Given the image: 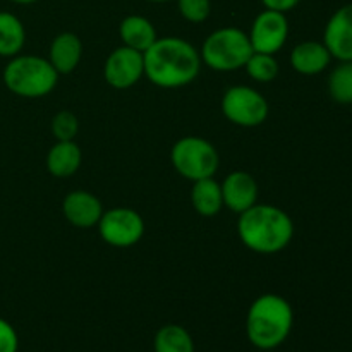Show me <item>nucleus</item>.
Masks as SVG:
<instances>
[{"mask_svg":"<svg viewBox=\"0 0 352 352\" xmlns=\"http://www.w3.org/2000/svg\"><path fill=\"white\" fill-rule=\"evenodd\" d=\"M143 57L144 76L164 89L191 85L198 78L203 64L199 52L188 40L179 36L157 38Z\"/></svg>","mask_w":352,"mask_h":352,"instance_id":"nucleus-1","label":"nucleus"},{"mask_svg":"<svg viewBox=\"0 0 352 352\" xmlns=\"http://www.w3.org/2000/svg\"><path fill=\"white\" fill-rule=\"evenodd\" d=\"M237 234L248 250L258 254H275L284 251L294 237V222L287 212L274 205L256 203L239 213Z\"/></svg>","mask_w":352,"mask_h":352,"instance_id":"nucleus-2","label":"nucleus"},{"mask_svg":"<svg viewBox=\"0 0 352 352\" xmlns=\"http://www.w3.org/2000/svg\"><path fill=\"white\" fill-rule=\"evenodd\" d=\"M294 327V309L278 294H263L251 302L246 315L248 340L260 351L277 349Z\"/></svg>","mask_w":352,"mask_h":352,"instance_id":"nucleus-3","label":"nucleus"},{"mask_svg":"<svg viewBox=\"0 0 352 352\" xmlns=\"http://www.w3.org/2000/svg\"><path fill=\"white\" fill-rule=\"evenodd\" d=\"M58 72L50 60L38 55H16L3 67L6 88L21 98H41L50 95L58 82Z\"/></svg>","mask_w":352,"mask_h":352,"instance_id":"nucleus-4","label":"nucleus"},{"mask_svg":"<svg viewBox=\"0 0 352 352\" xmlns=\"http://www.w3.org/2000/svg\"><path fill=\"white\" fill-rule=\"evenodd\" d=\"M253 47L248 33L234 26L220 28L203 41L201 62L217 72H234L244 69Z\"/></svg>","mask_w":352,"mask_h":352,"instance_id":"nucleus-5","label":"nucleus"},{"mask_svg":"<svg viewBox=\"0 0 352 352\" xmlns=\"http://www.w3.org/2000/svg\"><path fill=\"white\" fill-rule=\"evenodd\" d=\"M170 162L175 172L188 181L213 177L219 170L220 157L208 140L199 136H186L175 141L170 150Z\"/></svg>","mask_w":352,"mask_h":352,"instance_id":"nucleus-6","label":"nucleus"},{"mask_svg":"<svg viewBox=\"0 0 352 352\" xmlns=\"http://www.w3.org/2000/svg\"><path fill=\"white\" fill-rule=\"evenodd\" d=\"M222 113L236 126L256 127L268 119L270 105L267 98L251 86H230L222 96Z\"/></svg>","mask_w":352,"mask_h":352,"instance_id":"nucleus-7","label":"nucleus"},{"mask_svg":"<svg viewBox=\"0 0 352 352\" xmlns=\"http://www.w3.org/2000/svg\"><path fill=\"white\" fill-rule=\"evenodd\" d=\"M96 227H98L100 237L109 246L120 248V250L133 248L144 236L143 217L136 210L124 208V206L103 212Z\"/></svg>","mask_w":352,"mask_h":352,"instance_id":"nucleus-8","label":"nucleus"},{"mask_svg":"<svg viewBox=\"0 0 352 352\" xmlns=\"http://www.w3.org/2000/svg\"><path fill=\"white\" fill-rule=\"evenodd\" d=\"M253 52L275 55L284 48L289 36V21L284 12L265 9L254 17L248 33Z\"/></svg>","mask_w":352,"mask_h":352,"instance_id":"nucleus-9","label":"nucleus"},{"mask_svg":"<svg viewBox=\"0 0 352 352\" xmlns=\"http://www.w3.org/2000/svg\"><path fill=\"white\" fill-rule=\"evenodd\" d=\"M144 76L143 52L122 47L110 52L103 65V78L112 88L127 89L136 85Z\"/></svg>","mask_w":352,"mask_h":352,"instance_id":"nucleus-10","label":"nucleus"},{"mask_svg":"<svg viewBox=\"0 0 352 352\" xmlns=\"http://www.w3.org/2000/svg\"><path fill=\"white\" fill-rule=\"evenodd\" d=\"M323 45L332 58L339 62L352 60V3L339 7L327 21Z\"/></svg>","mask_w":352,"mask_h":352,"instance_id":"nucleus-11","label":"nucleus"},{"mask_svg":"<svg viewBox=\"0 0 352 352\" xmlns=\"http://www.w3.org/2000/svg\"><path fill=\"white\" fill-rule=\"evenodd\" d=\"M103 205L93 192L85 189L71 191L62 201V213L71 226L78 229H91L98 226L103 215Z\"/></svg>","mask_w":352,"mask_h":352,"instance_id":"nucleus-12","label":"nucleus"},{"mask_svg":"<svg viewBox=\"0 0 352 352\" xmlns=\"http://www.w3.org/2000/svg\"><path fill=\"white\" fill-rule=\"evenodd\" d=\"M223 206L234 213H243L258 203V182L250 172L234 170L223 179L222 184Z\"/></svg>","mask_w":352,"mask_h":352,"instance_id":"nucleus-13","label":"nucleus"},{"mask_svg":"<svg viewBox=\"0 0 352 352\" xmlns=\"http://www.w3.org/2000/svg\"><path fill=\"white\" fill-rule=\"evenodd\" d=\"M289 60H291L292 69L299 74L316 76L329 67L332 55H330L329 48L323 45V41L309 40L296 45Z\"/></svg>","mask_w":352,"mask_h":352,"instance_id":"nucleus-14","label":"nucleus"},{"mask_svg":"<svg viewBox=\"0 0 352 352\" xmlns=\"http://www.w3.org/2000/svg\"><path fill=\"white\" fill-rule=\"evenodd\" d=\"M82 57V43L78 34L71 31L57 34L52 40L48 50V60L58 74H71L79 65Z\"/></svg>","mask_w":352,"mask_h":352,"instance_id":"nucleus-15","label":"nucleus"},{"mask_svg":"<svg viewBox=\"0 0 352 352\" xmlns=\"http://www.w3.org/2000/svg\"><path fill=\"white\" fill-rule=\"evenodd\" d=\"M82 162L81 148L76 141H57L47 153V170L54 177L65 179L79 170Z\"/></svg>","mask_w":352,"mask_h":352,"instance_id":"nucleus-16","label":"nucleus"},{"mask_svg":"<svg viewBox=\"0 0 352 352\" xmlns=\"http://www.w3.org/2000/svg\"><path fill=\"white\" fill-rule=\"evenodd\" d=\"M119 34L126 47L143 52V54L158 38L153 23L148 17L140 16V14H131V16L124 17L120 21Z\"/></svg>","mask_w":352,"mask_h":352,"instance_id":"nucleus-17","label":"nucleus"},{"mask_svg":"<svg viewBox=\"0 0 352 352\" xmlns=\"http://www.w3.org/2000/svg\"><path fill=\"white\" fill-rule=\"evenodd\" d=\"M191 203L196 213L201 217H215L223 208L222 186L213 177L192 182Z\"/></svg>","mask_w":352,"mask_h":352,"instance_id":"nucleus-18","label":"nucleus"},{"mask_svg":"<svg viewBox=\"0 0 352 352\" xmlns=\"http://www.w3.org/2000/svg\"><path fill=\"white\" fill-rule=\"evenodd\" d=\"M26 43V30L16 14L0 10V57L12 58Z\"/></svg>","mask_w":352,"mask_h":352,"instance_id":"nucleus-19","label":"nucleus"},{"mask_svg":"<svg viewBox=\"0 0 352 352\" xmlns=\"http://www.w3.org/2000/svg\"><path fill=\"white\" fill-rule=\"evenodd\" d=\"M155 352H195V340L191 333L181 325H165L155 333Z\"/></svg>","mask_w":352,"mask_h":352,"instance_id":"nucleus-20","label":"nucleus"},{"mask_svg":"<svg viewBox=\"0 0 352 352\" xmlns=\"http://www.w3.org/2000/svg\"><path fill=\"white\" fill-rule=\"evenodd\" d=\"M329 93L333 102L352 105V60L339 62L329 76Z\"/></svg>","mask_w":352,"mask_h":352,"instance_id":"nucleus-21","label":"nucleus"},{"mask_svg":"<svg viewBox=\"0 0 352 352\" xmlns=\"http://www.w3.org/2000/svg\"><path fill=\"white\" fill-rule=\"evenodd\" d=\"M244 69L248 76L256 82H272L278 76V62L275 55L270 54L253 52Z\"/></svg>","mask_w":352,"mask_h":352,"instance_id":"nucleus-22","label":"nucleus"},{"mask_svg":"<svg viewBox=\"0 0 352 352\" xmlns=\"http://www.w3.org/2000/svg\"><path fill=\"white\" fill-rule=\"evenodd\" d=\"M52 133L57 141H74L79 133V120L69 110H62L52 119Z\"/></svg>","mask_w":352,"mask_h":352,"instance_id":"nucleus-23","label":"nucleus"},{"mask_svg":"<svg viewBox=\"0 0 352 352\" xmlns=\"http://www.w3.org/2000/svg\"><path fill=\"white\" fill-rule=\"evenodd\" d=\"M175 2H177L179 12L188 23H205L212 14V2L210 0H175Z\"/></svg>","mask_w":352,"mask_h":352,"instance_id":"nucleus-24","label":"nucleus"},{"mask_svg":"<svg viewBox=\"0 0 352 352\" xmlns=\"http://www.w3.org/2000/svg\"><path fill=\"white\" fill-rule=\"evenodd\" d=\"M19 337L16 329L7 320L0 318V352H17Z\"/></svg>","mask_w":352,"mask_h":352,"instance_id":"nucleus-25","label":"nucleus"},{"mask_svg":"<svg viewBox=\"0 0 352 352\" xmlns=\"http://www.w3.org/2000/svg\"><path fill=\"white\" fill-rule=\"evenodd\" d=\"M261 3L265 6V9L277 10V12L287 14L289 10L296 9V7L301 3V0H261Z\"/></svg>","mask_w":352,"mask_h":352,"instance_id":"nucleus-26","label":"nucleus"},{"mask_svg":"<svg viewBox=\"0 0 352 352\" xmlns=\"http://www.w3.org/2000/svg\"><path fill=\"white\" fill-rule=\"evenodd\" d=\"M9 2L17 3V6H31V3H36L38 0H9Z\"/></svg>","mask_w":352,"mask_h":352,"instance_id":"nucleus-27","label":"nucleus"},{"mask_svg":"<svg viewBox=\"0 0 352 352\" xmlns=\"http://www.w3.org/2000/svg\"><path fill=\"white\" fill-rule=\"evenodd\" d=\"M148 2H153V3H167V2H174V0H148Z\"/></svg>","mask_w":352,"mask_h":352,"instance_id":"nucleus-28","label":"nucleus"}]
</instances>
